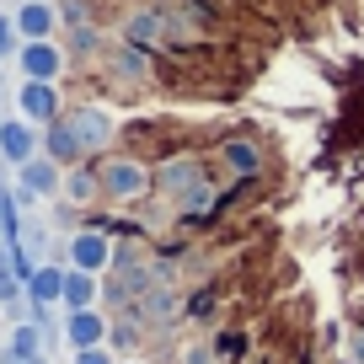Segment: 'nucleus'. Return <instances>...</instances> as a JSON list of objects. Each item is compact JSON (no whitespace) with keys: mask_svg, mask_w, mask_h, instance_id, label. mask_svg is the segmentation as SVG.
<instances>
[{"mask_svg":"<svg viewBox=\"0 0 364 364\" xmlns=\"http://www.w3.org/2000/svg\"><path fill=\"white\" fill-rule=\"evenodd\" d=\"M156 188L182 209H204L215 198V182H209V166L198 156H166L156 166Z\"/></svg>","mask_w":364,"mask_h":364,"instance_id":"f257e3e1","label":"nucleus"},{"mask_svg":"<svg viewBox=\"0 0 364 364\" xmlns=\"http://www.w3.org/2000/svg\"><path fill=\"white\" fill-rule=\"evenodd\" d=\"M97 182H102L107 204H139V198L156 188V171L139 156H102L97 161Z\"/></svg>","mask_w":364,"mask_h":364,"instance_id":"f03ea898","label":"nucleus"},{"mask_svg":"<svg viewBox=\"0 0 364 364\" xmlns=\"http://www.w3.org/2000/svg\"><path fill=\"white\" fill-rule=\"evenodd\" d=\"M59 118L70 124V134L80 139V150H86V156H102V150H113V145H118V118L107 113V107H97V102L65 107Z\"/></svg>","mask_w":364,"mask_h":364,"instance_id":"7ed1b4c3","label":"nucleus"},{"mask_svg":"<svg viewBox=\"0 0 364 364\" xmlns=\"http://www.w3.org/2000/svg\"><path fill=\"white\" fill-rule=\"evenodd\" d=\"M124 43L145 48V54H156V48L171 43V16L161 11V6H139V11L124 16Z\"/></svg>","mask_w":364,"mask_h":364,"instance_id":"20e7f679","label":"nucleus"},{"mask_svg":"<svg viewBox=\"0 0 364 364\" xmlns=\"http://www.w3.org/2000/svg\"><path fill=\"white\" fill-rule=\"evenodd\" d=\"M65 257H70V268H80V273H107L113 268V241H107V230L86 225V230H75V236L65 241Z\"/></svg>","mask_w":364,"mask_h":364,"instance_id":"39448f33","label":"nucleus"},{"mask_svg":"<svg viewBox=\"0 0 364 364\" xmlns=\"http://www.w3.org/2000/svg\"><path fill=\"white\" fill-rule=\"evenodd\" d=\"M16 113H22L33 129H48L59 113H65L59 86H48V80H22V86H16Z\"/></svg>","mask_w":364,"mask_h":364,"instance_id":"423d86ee","label":"nucleus"},{"mask_svg":"<svg viewBox=\"0 0 364 364\" xmlns=\"http://www.w3.org/2000/svg\"><path fill=\"white\" fill-rule=\"evenodd\" d=\"M33 156H43V134L27 118H0V161L6 166H27Z\"/></svg>","mask_w":364,"mask_h":364,"instance_id":"0eeeda50","label":"nucleus"},{"mask_svg":"<svg viewBox=\"0 0 364 364\" xmlns=\"http://www.w3.org/2000/svg\"><path fill=\"white\" fill-rule=\"evenodd\" d=\"M11 22H16V38H22V43H48V38L59 33V6L54 0H22L11 11Z\"/></svg>","mask_w":364,"mask_h":364,"instance_id":"6e6552de","label":"nucleus"},{"mask_svg":"<svg viewBox=\"0 0 364 364\" xmlns=\"http://www.w3.org/2000/svg\"><path fill=\"white\" fill-rule=\"evenodd\" d=\"M182 311V295H177V284H166V279H161V284H150L145 295L134 300V306H129V316L139 321V327H166L171 316H177Z\"/></svg>","mask_w":364,"mask_h":364,"instance_id":"1a4fd4ad","label":"nucleus"},{"mask_svg":"<svg viewBox=\"0 0 364 364\" xmlns=\"http://www.w3.org/2000/svg\"><path fill=\"white\" fill-rule=\"evenodd\" d=\"M16 70H22V80H48L54 86L59 75H65V48L48 38V43H22L16 48Z\"/></svg>","mask_w":364,"mask_h":364,"instance_id":"9d476101","label":"nucleus"},{"mask_svg":"<svg viewBox=\"0 0 364 364\" xmlns=\"http://www.w3.org/2000/svg\"><path fill=\"white\" fill-rule=\"evenodd\" d=\"M107 327H113V321H107L97 306H91V311H70V316H65V343H70L75 353H80V348H102V343H107Z\"/></svg>","mask_w":364,"mask_h":364,"instance_id":"9b49d317","label":"nucleus"},{"mask_svg":"<svg viewBox=\"0 0 364 364\" xmlns=\"http://www.w3.org/2000/svg\"><path fill=\"white\" fill-rule=\"evenodd\" d=\"M27 300H33V316L38 311H48V306H59V295H65V268L59 262H38L33 273H27Z\"/></svg>","mask_w":364,"mask_h":364,"instance_id":"f8f14e48","label":"nucleus"},{"mask_svg":"<svg viewBox=\"0 0 364 364\" xmlns=\"http://www.w3.org/2000/svg\"><path fill=\"white\" fill-rule=\"evenodd\" d=\"M43 156L54 161V166H65V171L86 161V150H80V139L70 134V124H65V118H54V124L43 129Z\"/></svg>","mask_w":364,"mask_h":364,"instance_id":"ddd939ff","label":"nucleus"},{"mask_svg":"<svg viewBox=\"0 0 364 364\" xmlns=\"http://www.w3.org/2000/svg\"><path fill=\"white\" fill-rule=\"evenodd\" d=\"M107 70H113V80H134V86H145L156 70H150V54L134 43H118L113 54H107Z\"/></svg>","mask_w":364,"mask_h":364,"instance_id":"4468645a","label":"nucleus"},{"mask_svg":"<svg viewBox=\"0 0 364 364\" xmlns=\"http://www.w3.org/2000/svg\"><path fill=\"white\" fill-rule=\"evenodd\" d=\"M97 300H102V284H97V273L65 268V295H59V306H65V311H91Z\"/></svg>","mask_w":364,"mask_h":364,"instance_id":"2eb2a0df","label":"nucleus"},{"mask_svg":"<svg viewBox=\"0 0 364 364\" xmlns=\"http://www.w3.org/2000/svg\"><path fill=\"white\" fill-rule=\"evenodd\" d=\"M59 198H65V204H75V209L97 204V198H102V182H97V166H70V171H65V188H59Z\"/></svg>","mask_w":364,"mask_h":364,"instance_id":"dca6fc26","label":"nucleus"},{"mask_svg":"<svg viewBox=\"0 0 364 364\" xmlns=\"http://www.w3.org/2000/svg\"><path fill=\"white\" fill-rule=\"evenodd\" d=\"M6 353H11V364L16 359H43V321H16V327H11V348H6Z\"/></svg>","mask_w":364,"mask_h":364,"instance_id":"f3484780","label":"nucleus"},{"mask_svg":"<svg viewBox=\"0 0 364 364\" xmlns=\"http://www.w3.org/2000/svg\"><path fill=\"white\" fill-rule=\"evenodd\" d=\"M220 156H225V166H230V171H241V177L262 171V150L252 145V139H225V150H220Z\"/></svg>","mask_w":364,"mask_h":364,"instance_id":"a211bd4d","label":"nucleus"},{"mask_svg":"<svg viewBox=\"0 0 364 364\" xmlns=\"http://www.w3.org/2000/svg\"><path fill=\"white\" fill-rule=\"evenodd\" d=\"M134 343H139V321L134 316H124V321L107 327V348H113V353H134Z\"/></svg>","mask_w":364,"mask_h":364,"instance_id":"6ab92c4d","label":"nucleus"},{"mask_svg":"<svg viewBox=\"0 0 364 364\" xmlns=\"http://www.w3.org/2000/svg\"><path fill=\"white\" fill-rule=\"evenodd\" d=\"M97 43H102L97 27H70V48H75V54H97Z\"/></svg>","mask_w":364,"mask_h":364,"instance_id":"aec40b11","label":"nucleus"},{"mask_svg":"<svg viewBox=\"0 0 364 364\" xmlns=\"http://www.w3.org/2000/svg\"><path fill=\"white\" fill-rule=\"evenodd\" d=\"M16 48H22V38H16V22L6 11H0V59H11Z\"/></svg>","mask_w":364,"mask_h":364,"instance_id":"412c9836","label":"nucleus"},{"mask_svg":"<svg viewBox=\"0 0 364 364\" xmlns=\"http://www.w3.org/2000/svg\"><path fill=\"white\" fill-rule=\"evenodd\" d=\"M75 364H118V353L102 343V348H80V353H75Z\"/></svg>","mask_w":364,"mask_h":364,"instance_id":"4be33fe9","label":"nucleus"},{"mask_svg":"<svg viewBox=\"0 0 364 364\" xmlns=\"http://www.w3.org/2000/svg\"><path fill=\"white\" fill-rule=\"evenodd\" d=\"M182 364H209V348H204V338L182 343Z\"/></svg>","mask_w":364,"mask_h":364,"instance_id":"5701e85b","label":"nucleus"},{"mask_svg":"<svg viewBox=\"0 0 364 364\" xmlns=\"http://www.w3.org/2000/svg\"><path fill=\"white\" fill-rule=\"evenodd\" d=\"M16 364H48V359H16Z\"/></svg>","mask_w":364,"mask_h":364,"instance_id":"b1692460","label":"nucleus"},{"mask_svg":"<svg viewBox=\"0 0 364 364\" xmlns=\"http://www.w3.org/2000/svg\"><path fill=\"white\" fill-rule=\"evenodd\" d=\"M118 364H145V359H118Z\"/></svg>","mask_w":364,"mask_h":364,"instance_id":"393cba45","label":"nucleus"}]
</instances>
